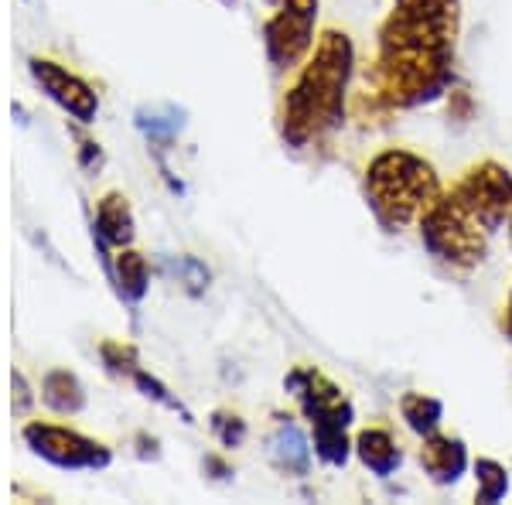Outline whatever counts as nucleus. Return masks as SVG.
Returning a JSON list of instances; mask_svg holds the SVG:
<instances>
[{"mask_svg":"<svg viewBox=\"0 0 512 505\" xmlns=\"http://www.w3.org/2000/svg\"><path fill=\"white\" fill-rule=\"evenodd\" d=\"M512 219V175L502 164L482 161L468 168L461 181L420 219V239L437 263L468 270L485 260L489 243Z\"/></svg>","mask_w":512,"mask_h":505,"instance_id":"f03ea898","label":"nucleus"},{"mask_svg":"<svg viewBox=\"0 0 512 505\" xmlns=\"http://www.w3.org/2000/svg\"><path fill=\"white\" fill-rule=\"evenodd\" d=\"M318 0H284L280 11L267 21L263 45L274 69L291 72L304 62V55L315 48Z\"/></svg>","mask_w":512,"mask_h":505,"instance_id":"423d86ee","label":"nucleus"},{"mask_svg":"<svg viewBox=\"0 0 512 505\" xmlns=\"http://www.w3.org/2000/svg\"><path fill=\"white\" fill-rule=\"evenodd\" d=\"M509 239H512V219H509Z\"/></svg>","mask_w":512,"mask_h":505,"instance_id":"a211bd4d","label":"nucleus"},{"mask_svg":"<svg viewBox=\"0 0 512 505\" xmlns=\"http://www.w3.org/2000/svg\"><path fill=\"white\" fill-rule=\"evenodd\" d=\"M120 287L127 297H140L147 287V267L137 253H120Z\"/></svg>","mask_w":512,"mask_h":505,"instance_id":"dca6fc26","label":"nucleus"},{"mask_svg":"<svg viewBox=\"0 0 512 505\" xmlns=\"http://www.w3.org/2000/svg\"><path fill=\"white\" fill-rule=\"evenodd\" d=\"M366 202L373 209L376 222L386 233H400L407 226H420L424 212L444 192L431 161L410 151H383L366 168Z\"/></svg>","mask_w":512,"mask_h":505,"instance_id":"20e7f679","label":"nucleus"},{"mask_svg":"<svg viewBox=\"0 0 512 505\" xmlns=\"http://www.w3.org/2000/svg\"><path fill=\"white\" fill-rule=\"evenodd\" d=\"M355 65L352 38L342 31H325L311 59L301 65L294 86L284 96L280 134L294 151L325 140L345 120V96Z\"/></svg>","mask_w":512,"mask_h":505,"instance_id":"7ed1b4c3","label":"nucleus"},{"mask_svg":"<svg viewBox=\"0 0 512 505\" xmlns=\"http://www.w3.org/2000/svg\"><path fill=\"white\" fill-rule=\"evenodd\" d=\"M355 451H359L362 465L369 471H376L379 478L393 475L396 468H400V447L390 437V430L383 427H369L362 430L359 437H355Z\"/></svg>","mask_w":512,"mask_h":505,"instance_id":"9d476101","label":"nucleus"},{"mask_svg":"<svg viewBox=\"0 0 512 505\" xmlns=\"http://www.w3.org/2000/svg\"><path fill=\"white\" fill-rule=\"evenodd\" d=\"M420 465H424L427 475L434 478V482L441 485H451L458 482L461 475H465L468 468V451L461 441H454V437H444V434H427L424 447H420Z\"/></svg>","mask_w":512,"mask_h":505,"instance_id":"1a4fd4ad","label":"nucleus"},{"mask_svg":"<svg viewBox=\"0 0 512 505\" xmlns=\"http://www.w3.org/2000/svg\"><path fill=\"white\" fill-rule=\"evenodd\" d=\"M475 475H478V502H499L509 488V478H506V468L499 461H489L482 458L475 465Z\"/></svg>","mask_w":512,"mask_h":505,"instance_id":"2eb2a0df","label":"nucleus"},{"mask_svg":"<svg viewBox=\"0 0 512 505\" xmlns=\"http://www.w3.org/2000/svg\"><path fill=\"white\" fill-rule=\"evenodd\" d=\"M96 222H99V233L120 246L130 243V236H134V219H130L127 198H120V195H106L103 202H99Z\"/></svg>","mask_w":512,"mask_h":505,"instance_id":"9b49d317","label":"nucleus"},{"mask_svg":"<svg viewBox=\"0 0 512 505\" xmlns=\"http://www.w3.org/2000/svg\"><path fill=\"white\" fill-rule=\"evenodd\" d=\"M45 400L62 413L79 410L82 407V389L69 372H55V376H48V383H45Z\"/></svg>","mask_w":512,"mask_h":505,"instance_id":"4468645a","label":"nucleus"},{"mask_svg":"<svg viewBox=\"0 0 512 505\" xmlns=\"http://www.w3.org/2000/svg\"><path fill=\"white\" fill-rule=\"evenodd\" d=\"M506 328H509V338H512V297H509V311H506Z\"/></svg>","mask_w":512,"mask_h":505,"instance_id":"f3484780","label":"nucleus"},{"mask_svg":"<svg viewBox=\"0 0 512 505\" xmlns=\"http://www.w3.org/2000/svg\"><path fill=\"white\" fill-rule=\"evenodd\" d=\"M400 413L403 420H407L410 430H417V434H434L437 424H441V403L434 400V396H424V393H407L400 400Z\"/></svg>","mask_w":512,"mask_h":505,"instance_id":"f8f14e48","label":"nucleus"},{"mask_svg":"<svg viewBox=\"0 0 512 505\" xmlns=\"http://www.w3.org/2000/svg\"><path fill=\"white\" fill-rule=\"evenodd\" d=\"M31 69H35V79L45 86V93L55 99V103L62 106V110H69L72 117L89 123L96 117L99 103H96V93L86 86V82H79L76 76H69L65 69H59L55 62H41L35 59L31 62Z\"/></svg>","mask_w":512,"mask_h":505,"instance_id":"6e6552de","label":"nucleus"},{"mask_svg":"<svg viewBox=\"0 0 512 505\" xmlns=\"http://www.w3.org/2000/svg\"><path fill=\"white\" fill-rule=\"evenodd\" d=\"M458 28V0H393L379 28L376 96L396 110L434 103L451 86Z\"/></svg>","mask_w":512,"mask_h":505,"instance_id":"f257e3e1","label":"nucleus"},{"mask_svg":"<svg viewBox=\"0 0 512 505\" xmlns=\"http://www.w3.org/2000/svg\"><path fill=\"white\" fill-rule=\"evenodd\" d=\"M270 444H274V454H277L280 465H284L287 471H304V468H308V444H304V437L297 434L291 424L280 427Z\"/></svg>","mask_w":512,"mask_h":505,"instance_id":"ddd939ff","label":"nucleus"},{"mask_svg":"<svg viewBox=\"0 0 512 505\" xmlns=\"http://www.w3.org/2000/svg\"><path fill=\"white\" fill-rule=\"evenodd\" d=\"M287 386L294 389V396L301 400L304 413L315 430V451L328 465H345L349 458V424H352V407L342 396L332 379H325L315 369H297L291 372Z\"/></svg>","mask_w":512,"mask_h":505,"instance_id":"39448f33","label":"nucleus"},{"mask_svg":"<svg viewBox=\"0 0 512 505\" xmlns=\"http://www.w3.org/2000/svg\"><path fill=\"white\" fill-rule=\"evenodd\" d=\"M28 441L35 444L38 454H45L48 461H55V465H62V468H103L106 461H110V454L96 441H89V437L76 434V430H65V427L31 424Z\"/></svg>","mask_w":512,"mask_h":505,"instance_id":"0eeeda50","label":"nucleus"}]
</instances>
